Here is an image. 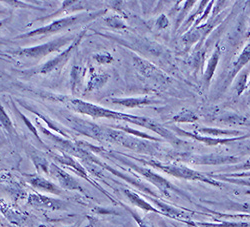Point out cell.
<instances>
[{
	"label": "cell",
	"mask_w": 250,
	"mask_h": 227,
	"mask_svg": "<svg viewBox=\"0 0 250 227\" xmlns=\"http://www.w3.org/2000/svg\"><path fill=\"white\" fill-rule=\"evenodd\" d=\"M250 76V75H249ZM247 92L250 93V78L248 79V85H247Z\"/></svg>",
	"instance_id": "29"
},
{
	"label": "cell",
	"mask_w": 250,
	"mask_h": 227,
	"mask_svg": "<svg viewBox=\"0 0 250 227\" xmlns=\"http://www.w3.org/2000/svg\"><path fill=\"white\" fill-rule=\"evenodd\" d=\"M134 63L139 72L145 76H150L155 71V67L139 57H134Z\"/></svg>",
	"instance_id": "21"
},
{
	"label": "cell",
	"mask_w": 250,
	"mask_h": 227,
	"mask_svg": "<svg viewBox=\"0 0 250 227\" xmlns=\"http://www.w3.org/2000/svg\"><path fill=\"white\" fill-rule=\"evenodd\" d=\"M218 122L226 123V124H233V125H246L247 118L245 116H241L235 113H224L219 115L217 118Z\"/></svg>",
	"instance_id": "17"
},
{
	"label": "cell",
	"mask_w": 250,
	"mask_h": 227,
	"mask_svg": "<svg viewBox=\"0 0 250 227\" xmlns=\"http://www.w3.org/2000/svg\"><path fill=\"white\" fill-rule=\"evenodd\" d=\"M105 24L109 27L116 28V29L125 28L124 21L122 20V18H120L118 16H110V17L106 18L105 19Z\"/></svg>",
	"instance_id": "24"
},
{
	"label": "cell",
	"mask_w": 250,
	"mask_h": 227,
	"mask_svg": "<svg viewBox=\"0 0 250 227\" xmlns=\"http://www.w3.org/2000/svg\"><path fill=\"white\" fill-rule=\"evenodd\" d=\"M25 176H26L27 182L31 185V186L38 190L55 194V195H60L62 192L61 188L58 187L57 185H55L54 183H52L51 181L47 180L42 176L37 175V174H27Z\"/></svg>",
	"instance_id": "10"
},
{
	"label": "cell",
	"mask_w": 250,
	"mask_h": 227,
	"mask_svg": "<svg viewBox=\"0 0 250 227\" xmlns=\"http://www.w3.org/2000/svg\"><path fill=\"white\" fill-rule=\"evenodd\" d=\"M96 61H98L99 63H109L113 60L112 56L109 53H103V54H98L94 56Z\"/></svg>",
	"instance_id": "26"
},
{
	"label": "cell",
	"mask_w": 250,
	"mask_h": 227,
	"mask_svg": "<svg viewBox=\"0 0 250 227\" xmlns=\"http://www.w3.org/2000/svg\"><path fill=\"white\" fill-rule=\"evenodd\" d=\"M9 20V18H6V19H2V20H0V28H1L2 26H4V24L8 21Z\"/></svg>",
	"instance_id": "28"
},
{
	"label": "cell",
	"mask_w": 250,
	"mask_h": 227,
	"mask_svg": "<svg viewBox=\"0 0 250 227\" xmlns=\"http://www.w3.org/2000/svg\"><path fill=\"white\" fill-rule=\"evenodd\" d=\"M113 104L121 105L126 108H136L145 105H149L152 101L147 97H130V98H112L110 99Z\"/></svg>",
	"instance_id": "13"
},
{
	"label": "cell",
	"mask_w": 250,
	"mask_h": 227,
	"mask_svg": "<svg viewBox=\"0 0 250 227\" xmlns=\"http://www.w3.org/2000/svg\"><path fill=\"white\" fill-rule=\"evenodd\" d=\"M107 80H108V75L106 74H93L89 79L87 89L88 90L98 89L105 84Z\"/></svg>",
	"instance_id": "20"
},
{
	"label": "cell",
	"mask_w": 250,
	"mask_h": 227,
	"mask_svg": "<svg viewBox=\"0 0 250 227\" xmlns=\"http://www.w3.org/2000/svg\"><path fill=\"white\" fill-rule=\"evenodd\" d=\"M67 105L70 108H72L74 111L80 114L88 115L93 118H108V119H114V120H120L124 122L132 123V124L142 126L144 128H147L149 130L154 131L155 133L159 134L164 139L170 141L173 144L180 143V140L177 138V136L174 133H172L170 130L165 128L163 125L159 124L158 122H156L155 120L149 117L122 113L119 111L104 108L102 106L93 104V103L83 101L80 99H68Z\"/></svg>",
	"instance_id": "1"
},
{
	"label": "cell",
	"mask_w": 250,
	"mask_h": 227,
	"mask_svg": "<svg viewBox=\"0 0 250 227\" xmlns=\"http://www.w3.org/2000/svg\"><path fill=\"white\" fill-rule=\"evenodd\" d=\"M102 12L98 13H93L91 15L86 14V13H79L75 15H70L64 18H60L55 20V21L51 22L50 24H47L45 26L39 27L35 30H31L29 32H26L24 34H21L16 37V39H22V38H29V37H35V36H41V35H48V34H54L57 33L61 30L66 29L76 23H79L82 21L83 19H89V18H94L96 16H99Z\"/></svg>",
	"instance_id": "2"
},
{
	"label": "cell",
	"mask_w": 250,
	"mask_h": 227,
	"mask_svg": "<svg viewBox=\"0 0 250 227\" xmlns=\"http://www.w3.org/2000/svg\"><path fill=\"white\" fill-rule=\"evenodd\" d=\"M220 55H221V51H220V48L219 46L217 45L215 47V49L213 50L209 60H208L207 62V66H206V69H205V72L203 74V81L206 86H209V83L210 81L216 71V68H217V65L219 63V59H220Z\"/></svg>",
	"instance_id": "12"
},
{
	"label": "cell",
	"mask_w": 250,
	"mask_h": 227,
	"mask_svg": "<svg viewBox=\"0 0 250 227\" xmlns=\"http://www.w3.org/2000/svg\"><path fill=\"white\" fill-rule=\"evenodd\" d=\"M85 34H86V29L81 31L78 35H76V38L74 39L73 42L70 45H68V47L65 50H63L61 53H59L57 56H55L51 60L47 61V62L42 67H41L39 72L41 74H47V73H50V72L63 66L67 62V61L70 59L71 55L76 50V48L78 47L79 43L81 42V40L83 39V37L85 36Z\"/></svg>",
	"instance_id": "4"
},
{
	"label": "cell",
	"mask_w": 250,
	"mask_h": 227,
	"mask_svg": "<svg viewBox=\"0 0 250 227\" xmlns=\"http://www.w3.org/2000/svg\"><path fill=\"white\" fill-rule=\"evenodd\" d=\"M198 117L196 116V114L194 112H192L191 110L188 109H183L182 111H180L178 114H176L171 122H175V123H192L197 121Z\"/></svg>",
	"instance_id": "19"
},
{
	"label": "cell",
	"mask_w": 250,
	"mask_h": 227,
	"mask_svg": "<svg viewBox=\"0 0 250 227\" xmlns=\"http://www.w3.org/2000/svg\"><path fill=\"white\" fill-rule=\"evenodd\" d=\"M49 173L58 181L60 188L83 192V188L80 185V183L68 172L60 168L55 163H50Z\"/></svg>",
	"instance_id": "6"
},
{
	"label": "cell",
	"mask_w": 250,
	"mask_h": 227,
	"mask_svg": "<svg viewBox=\"0 0 250 227\" xmlns=\"http://www.w3.org/2000/svg\"><path fill=\"white\" fill-rule=\"evenodd\" d=\"M75 38H76V36H74V35L61 36L59 38L49 41V42H47V43L36 45L33 47H28V48H22V49L16 50V51H12V53L16 54L18 56H21V57L41 59V58H43L55 51H59L62 47H64L67 44L70 45Z\"/></svg>",
	"instance_id": "3"
},
{
	"label": "cell",
	"mask_w": 250,
	"mask_h": 227,
	"mask_svg": "<svg viewBox=\"0 0 250 227\" xmlns=\"http://www.w3.org/2000/svg\"><path fill=\"white\" fill-rule=\"evenodd\" d=\"M0 56H1V57H6L7 55H6V54H3V53H1V52H0Z\"/></svg>",
	"instance_id": "30"
},
{
	"label": "cell",
	"mask_w": 250,
	"mask_h": 227,
	"mask_svg": "<svg viewBox=\"0 0 250 227\" xmlns=\"http://www.w3.org/2000/svg\"><path fill=\"white\" fill-rule=\"evenodd\" d=\"M125 208H126V209L130 212V214L132 215V217L135 219V221L137 222V224H138L140 227H147V225L143 222V220H141V218H140V216H139L138 214H136L134 211H132V210L129 209L128 207H125Z\"/></svg>",
	"instance_id": "27"
},
{
	"label": "cell",
	"mask_w": 250,
	"mask_h": 227,
	"mask_svg": "<svg viewBox=\"0 0 250 227\" xmlns=\"http://www.w3.org/2000/svg\"><path fill=\"white\" fill-rule=\"evenodd\" d=\"M248 76H249V69H245L242 74L237 78L235 83V90L238 95H241L245 89H247L248 85Z\"/></svg>",
	"instance_id": "22"
},
{
	"label": "cell",
	"mask_w": 250,
	"mask_h": 227,
	"mask_svg": "<svg viewBox=\"0 0 250 227\" xmlns=\"http://www.w3.org/2000/svg\"><path fill=\"white\" fill-rule=\"evenodd\" d=\"M196 132L199 134H202V135L210 136V137H214V138H219L220 136L233 138L240 134V131H237V130H228V129L210 128V127H201V128L197 129Z\"/></svg>",
	"instance_id": "14"
},
{
	"label": "cell",
	"mask_w": 250,
	"mask_h": 227,
	"mask_svg": "<svg viewBox=\"0 0 250 227\" xmlns=\"http://www.w3.org/2000/svg\"><path fill=\"white\" fill-rule=\"evenodd\" d=\"M169 25V20H168V18L166 17L165 15H160L159 17H158V19L156 20V23H155V26L157 27V28H159V29H164V28H166Z\"/></svg>",
	"instance_id": "25"
},
{
	"label": "cell",
	"mask_w": 250,
	"mask_h": 227,
	"mask_svg": "<svg viewBox=\"0 0 250 227\" xmlns=\"http://www.w3.org/2000/svg\"><path fill=\"white\" fill-rule=\"evenodd\" d=\"M66 227H70V226H66Z\"/></svg>",
	"instance_id": "31"
},
{
	"label": "cell",
	"mask_w": 250,
	"mask_h": 227,
	"mask_svg": "<svg viewBox=\"0 0 250 227\" xmlns=\"http://www.w3.org/2000/svg\"><path fill=\"white\" fill-rule=\"evenodd\" d=\"M153 166H156L162 170H164L165 172H167L169 174H172L174 176L177 177H183V178H187V179H202L203 181H207L210 183H214L213 181H209L208 179H206L203 175H200L199 173L192 171L186 167H182V166H171V165H162L160 163H157L155 161H151L149 162Z\"/></svg>",
	"instance_id": "9"
},
{
	"label": "cell",
	"mask_w": 250,
	"mask_h": 227,
	"mask_svg": "<svg viewBox=\"0 0 250 227\" xmlns=\"http://www.w3.org/2000/svg\"><path fill=\"white\" fill-rule=\"evenodd\" d=\"M53 158H54L56 161H58L59 163L63 164V165H66V166H68V167L71 168L73 171H75L79 176L83 177L85 180H87L88 182H90L91 184H93L94 186H96L100 191H102L104 194H106L109 198H111V197L107 194L106 191H104V190L99 186V185H97L94 181L91 180V178L89 177L88 172L85 170V168L83 167L79 162H77L73 157H71V156H69V155H66V154H61V155H54Z\"/></svg>",
	"instance_id": "7"
},
{
	"label": "cell",
	"mask_w": 250,
	"mask_h": 227,
	"mask_svg": "<svg viewBox=\"0 0 250 227\" xmlns=\"http://www.w3.org/2000/svg\"><path fill=\"white\" fill-rule=\"evenodd\" d=\"M28 203L35 207L46 208L51 210H61L64 208V202L40 193H31L28 196Z\"/></svg>",
	"instance_id": "8"
},
{
	"label": "cell",
	"mask_w": 250,
	"mask_h": 227,
	"mask_svg": "<svg viewBox=\"0 0 250 227\" xmlns=\"http://www.w3.org/2000/svg\"><path fill=\"white\" fill-rule=\"evenodd\" d=\"M33 163L35 165V167L37 171H42L45 173H49V166L50 163L47 161V159L41 155H34L32 156Z\"/></svg>",
	"instance_id": "23"
},
{
	"label": "cell",
	"mask_w": 250,
	"mask_h": 227,
	"mask_svg": "<svg viewBox=\"0 0 250 227\" xmlns=\"http://www.w3.org/2000/svg\"><path fill=\"white\" fill-rule=\"evenodd\" d=\"M0 125H1V127H3V129L6 130V132L9 133L10 135L15 134V128L13 123L8 114L6 113L4 107L2 106L1 102H0Z\"/></svg>",
	"instance_id": "18"
},
{
	"label": "cell",
	"mask_w": 250,
	"mask_h": 227,
	"mask_svg": "<svg viewBox=\"0 0 250 227\" xmlns=\"http://www.w3.org/2000/svg\"><path fill=\"white\" fill-rule=\"evenodd\" d=\"M124 193L126 195V197L129 199V201L134 204L137 207H139L142 210L145 211H152V212H158V210H156L151 204H149L147 201H145L143 198H141L138 194H136L135 192L128 190V189H124Z\"/></svg>",
	"instance_id": "15"
},
{
	"label": "cell",
	"mask_w": 250,
	"mask_h": 227,
	"mask_svg": "<svg viewBox=\"0 0 250 227\" xmlns=\"http://www.w3.org/2000/svg\"><path fill=\"white\" fill-rule=\"evenodd\" d=\"M112 156H113L114 158H116L117 160L121 161L122 163L128 165V166H129L130 168L134 169L135 171H137V172L140 173L141 175H143L145 178H146L147 180H149L150 182H152V183L155 185V186H157V187H158L160 190H162L164 193H166V190L169 189V188L171 187V184H170L167 180H165V179L162 178L160 175L154 173V172L151 171L150 169H147V168H145V167L138 166V165L134 164L133 162L129 161L128 159L124 158V157H121V156H119V155H117V154H115V153L112 154Z\"/></svg>",
	"instance_id": "5"
},
{
	"label": "cell",
	"mask_w": 250,
	"mask_h": 227,
	"mask_svg": "<svg viewBox=\"0 0 250 227\" xmlns=\"http://www.w3.org/2000/svg\"><path fill=\"white\" fill-rule=\"evenodd\" d=\"M250 61V42L244 47L243 51L241 52V54L238 56L236 62L233 65V69L231 71L230 76L234 77L236 76L242 68H244V66Z\"/></svg>",
	"instance_id": "16"
},
{
	"label": "cell",
	"mask_w": 250,
	"mask_h": 227,
	"mask_svg": "<svg viewBox=\"0 0 250 227\" xmlns=\"http://www.w3.org/2000/svg\"><path fill=\"white\" fill-rule=\"evenodd\" d=\"M176 131L179 132L180 134L186 136V137H190L193 138L195 140H198L200 142H203L207 145H217V144H223V143H228L231 141H235V140H243L247 137H249V135H242V136H238V137H233V138H214V137H210V136H206V135H202L195 132H189V131H185L181 128L175 127Z\"/></svg>",
	"instance_id": "11"
}]
</instances>
